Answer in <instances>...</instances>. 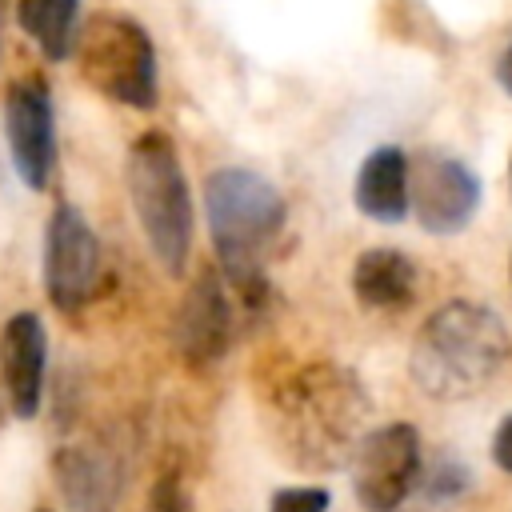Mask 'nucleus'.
Listing matches in <instances>:
<instances>
[{
    "label": "nucleus",
    "instance_id": "22",
    "mask_svg": "<svg viewBox=\"0 0 512 512\" xmlns=\"http://www.w3.org/2000/svg\"><path fill=\"white\" fill-rule=\"evenodd\" d=\"M508 188H512V164H508Z\"/></svg>",
    "mask_w": 512,
    "mask_h": 512
},
{
    "label": "nucleus",
    "instance_id": "1",
    "mask_svg": "<svg viewBox=\"0 0 512 512\" xmlns=\"http://www.w3.org/2000/svg\"><path fill=\"white\" fill-rule=\"evenodd\" d=\"M264 428L280 460L300 472L352 464L368 436L372 400L360 376L332 360H308L264 384Z\"/></svg>",
    "mask_w": 512,
    "mask_h": 512
},
{
    "label": "nucleus",
    "instance_id": "8",
    "mask_svg": "<svg viewBox=\"0 0 512 512\" xmlns=\"http://www.w3.org/2000/svg\"><path fill=\"white\" fill-rule=\"evenodd\" d=\"M4 136L8 156L24 188H48L56 172V112L44 76H20L4 92Z\"/></svg>",
    "mask_w": 512,
    "mask_h": 512
},
{
    "label": "nucleus",
    "instance_id": "7",
    "mask_svg": "<svg viewBox=\"0 0 512 512\" xmlns=\"http://www.w3.org/2000/svg\"><path fill=\"white\" fill-rule=\"evenodd\" d=\"M420 480V436L412 424L372 428L352 456V488L364 512H396Z\"/></svg>",
    "mask_w": 512,
    "mask_h": 512
},
{
    "label": "nucleus",
    "instance_id": "12",
    "mask_svg": "<svg viewBox=\"0 0 512 512\" xmlns=\"http://www.w3.org/2000/svg\"><path fill=\"white\" fill-rule=\"evenodd\" d=\"M44 368H48V336L36 312H16L0 328V384L8 396L12 416L32 420L44 396Z\"/></svg>",
    "mask_w": 512,
    "mask_h": 512
},
{
    "label": "nucleus",
    "instance_id": "15",
    "mask_svg": "<svg viewBox=\"0 0 512 512\" xmlns=\"http://www.w3.org/2000/svg\"><path fill=\"white\" fill-rule=\"evenodd\" d=\"M16 20L48 60H64L76 52L80 0H16Z\"/></svg>",
    "mask_w": 512,
    "mask_h": 512
},
{
    "label": "nucleus",
    "instance_id": "6",
    "mask_svg": "<svg viewBox=\"0 0 512 512\" xmlns=\"http://www.w3.org/2000/svg\"><path fill=\"white\" fill-rule=\"evenodd\" d=\"M100 284V240L84 212L60 200L44 232V292L60 312H80Z\"/></svg>",
    "mask_w": 512,
    "mask_h": 512
},
{
    "label": "nucleus",
    "instance_id": "18",
    "mask_svg": "<svg viewBox=\"0 0 512 512\" xmlns=\"http://www.w3.org/2000/svg\"><path fill=\"white\" fill-rule=\"evenodd\" d=\"M468 484V472L464 468H456V464H440L436 472H432V496H456L460 488Z\"/></svg>",
    "mask_w": 512,
    "mask_h": 512
},
{
    "label": "nucleus",
    "instance_id": "11",
    "mask_svg": "<svg viewBox=\"0 0 512 512\" xmlns=\"http://www.w3.org/2000/svg\"><path fill=\"white\" fill-rule=\"evenodd\" d=\"M52 480L68 512H116L124 492V452L116 440H76L52 452Z\"/></svg>",
    "mask_w": 512,
    "mask_h": 512
},
{
    "label": "nucleus",
    "instance_id": "2",
    "mask_svg": "<svg viewBox=\"0 0 512 512\" xmlns=\"http://www.w3.org/2000/svg\"><path fill=\"white\" fill-rule=\"evenodd\" d=\"M508 356L512 336L492 308L476 300H448L420 324L408 372L424 396L452 404L484 392Z\"/></svg>",
    "mask_w": 512,
    "mask_h": 512
},
{
    "label": "nucleus",
    "instance_id": "24",
    "mask_svg": "<svg viewBox=\"0 0 512 512\" xmlns=\"http://www.w3.org/2000/svg\"><path fill=\"white\" fill-rule=\"evenodd\" d=\"M40 512H48V508H40Z\"/></svg>",
    "mask_w": 512,
    "mask_h": 512
},
{
    "label": "nucleus",
    "instance_id": "13",
    "mask_svg": "<svg viewBox=\"0 0 512 512\" xmlns=\"http://www.w3.org/2000/svg\"><path fill=\"white\" fill-rule=\"evenodd\" d=\"M352 292L368 312H404L420 296V268L400 248H368L352 264Z\"/></svg>",
    "mask_w": 512,
    "mask_h": 512
},
{
    "label": "nucleus",
    "instance_id": "14",
    "mask_svg": "<svg viewBox=\"0 0 512 512\" xmlns=\"http://www.w3.org/2000/svg\"><path fill=\"white\" fill-rule=\"evenodd\" d=\"M356 208L368 220L400 224L408 216V156L396 144H380L356 172Z\"/></svg>",
    "mask_w": 512,
    "mask_h": 512
},
{
    "label": "nucleus",
    "instance_id": "9",
    "mask_svg": "<svg viewBox=\"0 0 512 512\" xmlns=\"http://www.w3.org/2000/svg\"><path fill=\"white\" fill-rule=\"evenodd\" d=\"M408 208L416 212L424 232L452 236L476 216L480 180L464 160L448 152H420L416 160H408Z\"/></svg>",
    "mask_w": 512,
    "mask_h": 512
},
{
    "label": "nucleus",
    "instance_id": "23",
    "mask_svg": "<svg viewBox=\"0 0 512 512\" xmlns=\"http://www.w3.org/2000/svg\"><path fill=\"white\" fill-rule=\"evenodd\" d=\"M0 424H4V404H0Z\"/></svg>",
    "mask_w": 512,
    "mask_h": 512
},
{
    "label": "nucleus",
    "instance_id": "21",
    "mask_svg": "<svg viewBox=\"0 0 512 512\" xmlns=\"http://www.w3.org/2000/svg\"><path fill=\"white\" fill-rule=\"evenodd\" d=\"M0 52H4V0H0Z\"/></svg>",
    "mask_w": 512,
    "mask_h": 512
},
{
    "label": "nucleus",
    "instance_id": "3",
    "mask_svg": "<svg viewBox=\"0 0 512 512\" xmlns=\"http://www.w3.org/2000/svg\"><path fill=\"white\" fill-rule=\"evenodd\" d=\"M204 212L228 288L256 304L268 292L264 252L272 248L288 216L284 196L252 168H216L204 184Z\"/></svg>",
    "mask_w": 512,
    "mask_h": 512
},
{
    "label": "nucleus",
    "instance_id": "19",
    "mask_svg": "<svg viewBox=\"0 0 512 512\" xmlns=\"http://www.w3.org/2000/svg\"><path fill=\"white\" fill-rule=\"evenodd\" d=\"M492 460H496L504 472H512V416H504V424H500L496 436H492Z\"/></svg>",
    "mask_w": 512,
    "mask_h": 512
},
{
    "label": "nucleus",
    "instance_id": "10",
    "mask_svg": "<svg viewBox=\"0 0 512 512\" xmlns=\"http://www.w3.org/2000/svg\"><path fill=\"white\" fill-rule=\"evenodd\" d=\"M232 336H236V316H232L228 280L216 268H200L176 308V348L184 364L212 368L216 360L228 356Z\"/></svg>",
    "mask_w": 512,
    "mask_h": 512
},
{
    "label": "nucleus",
    "instance_id": "17",
    "mask_svg": "<svg viewBox=\"0 0 512 512\" xmlns=\"http://www.w3.org/2000/svg\"><path fill=\"white\" fill-rule=\"evenodd\" d=\"M324 508H328V488H320V484L280 488L268 504V512H324Z\"/></svg>",
    "mask_w": 512,
    "mask_h": 512
},
{
    "label": "nucleus",
    "instance_id": "16",
    "mask_svg": "<svg viewBox=\"0 0 512 512\" xmlns=\"http://www.w3.org/2000/svg\"><path fill=\"white\" fill-rule=\"evenodd\" d=\"M140 512H192V496H188V484L176 468H164L160 480L148 488V500Z\"/></svg>",
    "mask_w": 512,
    "mask_h": 512
},
{
    "label": "nucleus",
    "instance_id": "20",
    "mask_svg": "<svg viewBox=\"0 0 512 512\" xmlns=\"http://www.w3.org/2000/svg\"><path fill=\"white\" fill-rule=\"evenodd\" d=\"M496 84L512 96V40L504 44V52H500V60H496Z\"/></svg>",
    "mask_w": 512,
    "mask_h": 512
},
{
    "label": "nucleus",
    "instance_id": "4",
    "mask_svg": "<svg viewBox=\"0 0 512 512\" xmlns=\"http://www.w3.org/2000/svg\"><path fill=\"white\" fill-rule=\"evenodd\" d=\"M128 200L140 232L168 276H184L192 256V192L184 180L180 152L168 132H140L124 164Z\"/></svg>",
    "mask_w": 512,
    "mask_h": 512
},
{
    "label": "nucleus",
    "instance_id": "5",
    "mask_svg": "<svg viewBox=\"0 0 512 512\" xmlns=\"http://www.w3.org/2000/svg\"><path fill=\"white\" fill-rule=\"evenodd\" d=\"M76 64L88 88L108 96L112 104L128 108H156L160 76H156V48L144 24L124 12H96L80 24L76 36Z\"/></svg>",
    "mask_w": 512,
    "mask_h": 512
}]
</instances>
